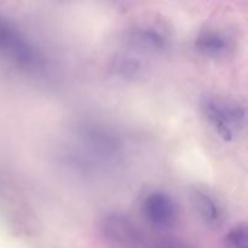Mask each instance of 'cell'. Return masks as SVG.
Wrapping results in <instances>:
<instances>
[{
  "label": "cell",
  "instance_id": "6",
  "mask_svg": "<svg viewBox=\"0 0 248 248\" xmlns=\"http://www.w3.org/2000/svg\"><path fill=\"white\" fill-rule=\"evenodd\" d=\"M128 41L136 50L145 53H162L169 47L166 36L152 26H138L131 29Z\"/></svg>",
  "mask_w": 248,
  "mask_h": 248
},
{
  "label": "cell",
  "instance_id": "9",
  "mask_svg": "<svg viewBox=\"0 0 248 248\" xmlns=\"http://www.w3.org/2000/svg\"><path fill=\"white\" fill-rule=\"evenodd\" d=\"M109 69L115 77L131 80L140 74L142 65L132 56L121 53V55H116L111 58Z\"/></svg>",
  "mask_w": 248,
  "mask_h": 248
},
{
  "label": "cell",
  "instance_id": "1",
  "mask_svg": "<svg viewBox=\"0 0 248 248\" xmlns=\"http://www.w3.org/2000/svg\"><path fill=\"white\" fill-rule=\"evenodd\" d=\"M201 113L224 140H232L235 130L246 125V109L236 102L217 96L203 97L200 102Z\"/></svg>",
  "mask_w": 248,
  "mask_h": 248
},
{
  "label": "cell",
  "instance_id": "3",
  "mask_svg": "<svg viewBox=\"0 0 248 248\" xmlns=\"http://www.w3.org/2000/svg\"><path fill=\"white\" fill-rule=\"evenodd\" d=\"M0 52L23 67L34 68L40 64L38 50L4 19H0Z\"/></svg>",
  "mask_w": 248,
  "mask_h": 248
},
{
  "label": "cell",
  "instance_id": "2",
  "mask_svg": "<svg viewBox=\"0 0 248 248\" xmlns=\"http://www.w3.org/2000/svg\"><path fill=\"white\" fill-rule=\"evenodd\" d=\"M99 229L111 244L123 248H144L143 232L127 216L119 212L104 215L99 220Z\"/></svg>",
  "mask_w": 248,
  "mask_h": 248
},
{
  "label": "cell",
  "instance_id": "5",
  "mask_svg": "<svg viewBox=\"0 0 248 248\" xmlns=\"http://www.w3.org/2000/svg\"><path fill=\"white\" fill-rule=\"evenodd\" d=\"M148 222L160 230H169L178 220V208L173 199L165 191H152L145 196L142 205Z\"/></svg>",
  "mask_w": 248,
  "mask_h": 248
},
{
  "label": "cell",
  "instance_id": "8",
  "mask_svg": "<svg viewBox=\"0 0 248 248\" xmlns=\"http://www.w3.org/2000/svg\"><path fill=\"white\" fill-rule=\"evenodd\" d=\"M195 48L208 57H218L227 51L228 41L219 31H203L196 36Z\"/></svg>",
  "mask_w": 248,
  "mask_h": 248
},
{
  "label": "cell",
  "instance_id": "4",
  "mask_svg": "<svg viewBox=\"0 0 248 248\" xmlns=\"http://www.w3.org/2000/svg\"><path fill=\"white\" fill-rule=\"evenodd\" d=\"M79 138L84 150L96 159L113 161L120 155L121 144L116 136L99 126H84L79 132Z\"/></svg>",
  "mask_w": 248,
  "mask_h": 248
},
{
  "label": "cell",
  "instance_id": "7",
  "mask_svg": "<svg viewBox=\"0 0 248 248\" xmlns=\"http://www.w3.org/2000/svg\"><path fill=\"white\" fill-rule=\"evenodd\" d=\"M191 199H193L196 211L206 224L211 225V227L219 224L222 220V212H220L217 201L213 199L212 195L200 190V189H196L194 190Z\"/></svg>",
  "mask_w": 248,
  "mask_h": 248
},
{
  "label": "cell",
  "instance_id": "10",
  "mask_svg": "<svg viewBox=\"0 0 248 248\" xmlns=\"http://www.w3.org/2000/svg\"><path fill=\"white\" fill-rule=\"evenodd\" d=\"M227 248H248V229L245 223L235 225L225 235Z\"/></svg>",
  "mask_w": 248,
  "mask_h": 248
},
{
  "label": "cell",
  "instance_id": "11",
  "mask_svg": "<svg viewBox=\"0 0 248 248\" xmlns=\"http://www.w3.org/2000/svg\"><path fill=\"white\" fill-rule=\"evenodd\" d=\"M152 248H190L186 244L181 240L176 239H165L155 244Z\"/></svg>",
  "mask_w": 248,
  "mask_h": 248
}]
</instances>
